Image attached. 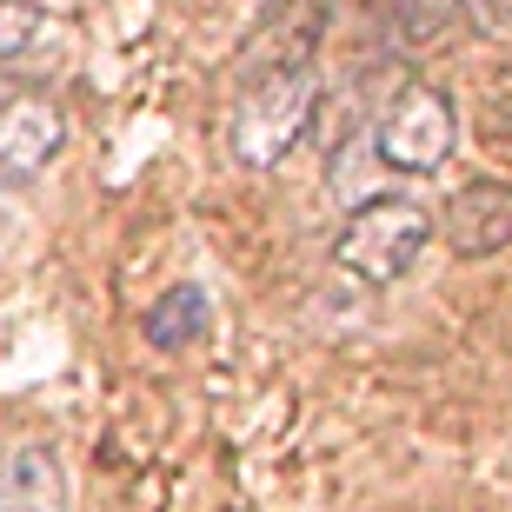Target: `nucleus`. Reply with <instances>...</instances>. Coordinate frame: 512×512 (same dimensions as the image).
<instances>
[{
  "mask_svg": "<svg viewBox=\"0 0 512 512\" xmlns=\"http://www.w3.org/2000/svg\"><path fill=\"white\" fill-rule=\"evenodd\" d=\"M313 107H320V74L306 60L300 67H266L240 94V107H233V127H227L233 160L253 173L286 167V153L300 147V133L313 127Z\"/></svg>",
  "mask_w": 512,
  "mask_h": 512,
  "instance_id": "f257e3e1",
  "label": "nucleus"
},
{
  "mask_svg": "<svg viewBox=\"0 0 512 512\" xmlns=\"http://www.w3.org/2000/svg\"><path fill=\"white\" fill-rule=\"evenodd\" d=\"M433 240V213L413 193H373L346 213V227L333 233V260L353 273L360 286H393L406 266L426 253Z\"/></svg>",
  "mask_w": 512,
  "mask_h": 512,
  "instance_id": "f03ea898",
  "label": "nucleus"
},
{
  "mask_svg": "<svg viewBox=\"0 0 512 512\" xmlns=\"http://www.w3.org/2000/svg\"><path fill=\"white\" fill-rule=\"evenodd\" d=\"M453 147H459V107H453L446 87H433V80L399 87L393 107L380 114V133H373L380 167L386 173H413V180L439 173L446 160H453Z\"/></svg>",
  "mask_w": 512,
  "mask_h": 512,
  "instance_id": "7ed1b4c3",
  "label": "nucleus"
},
{
  "mask_svg": "<svg viewBox=\"0 0 512 512\" xmlns=\"http://www.w3.org/2000/svg\"><path fill=\"white\" fill-rule=\"evenodd\" d=\"M60 140H67V114L54 100L40 87H27V80H0V173L7 180L40 173L60 153Z\"/></svg>",
  "mask_w": 512,
  "mask_h": 512,
  "instance_id": "20e7f679",
  "label": "nucleus"
},
{
  "mask_svg": "<svg viewBox=\"0 0 512 512\" xmlns=\"http://www.w3.org/2000/svg\"><path fill=\"white\" fill-rule=\"evenodd\" d=\"M446 247L459 260H493L512 247V187L506 180H466L446 200Z\"/></svg>",
  "mask_w": 512,
  "mask_h": 512,
  "instance_id": "39448f33",
  "label": "nucleus"
},
{
  "mask_svg": "<svg viewBox=\"0 0 512 512\" xmlns=\"http://www.w3.org/2000/svg\"><path fill=\"white\" fill-rule=\"evenodd\" d=\"M67 54H74V34L60 14H47L34 0H0V80L47 74Z\"/></svg>",
  "mask_w": 512,
  "mask_h": 512,
  "instance_id": "423d86ee",
  "label": "nucleus"
},
{
  "mask_svg": "<svg viewBox=\"0 0 512 512\" xmlns=\"http://www.w3.org/2000/svg\"><path fill=\"white\" fill-rule=\"evenodd\" d=\"M0 512H67V479L47 446H20L0 466Z\"/></svg>",
  "mask_w": 512,
  "mask_h": 512,
  "instance_id": "0eeeda50",
  "label": "nucleus"
},
{
  "mask_svg": "<svg viewBox=\"0 0 512 512\" xmlns=\"http://www.w3.org/2000/svg\"><path fill=\"white\" fill-rule=\"evenodd\" d=\"M273 7H280V14L253 34L247 60L253 67H300V60L313 54L320 27H326V0H273Z\"/></svg>",
  "mask_w": 512,
  "mask_h": 512,
  "instance_id": "6e6552de",
  "label": "nucleus"
},
{
  "mask_svg": "<svg viewBox=\"0 0 512 512\" xmlns=\"http://www.w3.org/2000/svg\"><path fill=\"white\" fill-rule=\"evenodd\" d=\"M207 320H213L207 293H200V286H173L167 300L147 313V340L173 353V346H193V340H200V333H207Z\"/></svg>",
  "mask_w": 512,
  "mask_h": 512,
  "instance_id": "1a4fd4ad",
  "label": "nucleus"
},
{
  "mask_svg": "<svg viewBox=\"0 0 512 512\" xmlns=\"http://www.w3.org/2000/svg\"><path fill=\"white\" fill-rule=\"evenodd\" d=\"M486 140H512V60L486 80V114H479Z\"/></svg>",
  "mask_w": 512,
  "mask_h": 512,
  "instance_id": "9d476101",
  "label": "nucleus"
},
{
  "mask_svg": "<svg viewBox=\"0 0 512 512\" xmlns=\"http://www.w3.org/2000/svg\"><path fill=\"white\" fill-rule=\"evenodd\" d=\"M459 14H466V27L486 40H512V0H459Z\"/></svg>",
  "mask_w": 512,
  "mask_h": 512,
  "instance_id": "9b49d317",
  "label": "nucleus"
},
{
  "mask_svg": "<svg viewBox=\"0 0 512 512\" xmlns=\"http://www.w3.org/2000/svg\"><path fill=\"white\" fill-rule=\"evenodd\" d=\"M14 227V193H7V173H0V233Z\"/></svg>",
  "mask_w": 512,
  "mask_h": 512,
  "instance_id": "f8f14e48",
  "label": "nucleus"
}]
</instances>
